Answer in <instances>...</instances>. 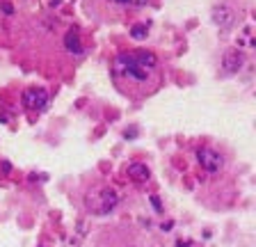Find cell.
I'll list each match as a JSON object with an SVG mask.
<instances>
[{
    "label": "cell",
    "instance_id": "cell-1",
    "mask_svg": "<svg viewBox=\"0 0 256 247\" xmlns=\"http://www.w3.org/2000/svg\"><path fill=\"white\" fill-rule=\"evenodd\" d=\"M110 78L124 96L142 101L162 87L165 69L151 50H122L112 60Z\"/></svg>",
    "mask_w": 256,
    "mask_h": 247
},
{
    "label": "cell",
    "instance_id": "cell-2",
    "mask_svg": "<svg viewBox=\"0 0 256 247\" xmlns=\"http://www.w3.org/2000/svg\"><path fill=\"white\" fill-rule=\"evenodd\" d=\"M119 204V194L110 186H94L85 197V206L92 215H108Z\"/></svg>",
    "mask_w": 256,
    "mask_h": 247
},
{
    "label": "cell",
    "instance_id": "cell-3",
    "mask_svg": "<svg viewBox=\"0 0 256 247\" xmlns=\"http://www.w3.org/2000/svg\"><path fill=\"white\" fill-rule=\"evenodd\" d=\"M103 234H108V245H101V247H160L156 240H151L149 236H140L138 231H124V236H114L110 229H103Z\"/></svg>",
    "mask_w": 256,
    "mask_h": 247
},
{
    "label": "cell",
    "instance_id": "cell-4",
    "mask_svg": "<svg viewBox=\"0 0 256 247\" xmlns=\"http://www.w3.org/2000/svg\"><path fill=\"white\" fill-rule=\"evenodd\" d=\"M197 160H199V165L210 174L220 172V170L224 167V158L220 156L215 149H210V146H202V149H197Z\"/></svg>",
    "mask_w": 256,
    "mask_h": 247
},
{
    "label": "cell",
    "instance_id": "cell-5",
    "mask_svg": "<svg viewBox=\"0 0 256 247\" xmlns=\"http://www.w3.org/2000/svg\"><path fill=\"white\" fill-rule=\"evenodd\" d=\"M23 106L28 110H44L48 106V92L44 87H30L23 92Z\"/></svg>",
    "mask_w": 256,
    "mask_h": 247
},
{
    "label": "cell",
    "instance_id": "cell-6",
    "mask_svg": "<svg viewBox=\"0 0 256 247\" xmlns=\"http://www.w3.org/2000/svg\"><path fill=\"white\" fill-rule=\"evenodd\" d=\"M245 62H247V58L240 48H231L222 55V69H224V74H229V76L238 74V71L245 66Z\"/></svg>",
    "mask_w": 256,
    "mask_h": 247
},
{
    "label": "cell",
    "instance_id": "cell-7",
    "mask_svg": "<svg viewBox=\"0 0 256 247\" xmlns=\"http://www.w3.org/2000/svg\"><path fill=\"white\" fill-rule=\"evenodd\" d=\"M213 21L218 28H222V30H226V28H231L236 23V10L229 5H220L213 10Z\"/></svg>",
    "mask_w": 256,
    "mask_h": 247
},
{
    "label": "cell",
    "instance_id": "cell-8",
    "mask_svg": "<svg viewBox=\"0 0 256 247\" xmlns=\"http://www.w3.org/2000/svg\"><path fill=\"white\" fill-rule=\"evenodd\" d=\"M128 176L133 178V181H149V176H151V172H149V167L144 165V162H130V165H128Z\"/></svg>",
    "mask_w": 256,
    "mask_h": 247
},
{
    "label": "cell",
    "instance_id": "cell-9",
    "mask_svg": "<svg viewBox=\"0 0 256 247\" xmlns=\"http://www.w3.org/2000/svg\"><path fill=\"white\" fill-rule=\"evenodd\" d=\"M106 5L119 7V10H142L149 5V0H103Z\"/></svg>",
    "mask_w": 256,
    "mask_h": 247
},
{
    "label": "cell",
    "instance_id": "cell-10",
    "mask_svg": "<svg viewBox=\"0 0 256 247\" xmlns=\"http://www.w3.org/2000/svg\"><path fill=\"white\" fill-rule=\"evenodd\" d=\"M66 48L74 50V53H80V50H82V46H80V39H78V34H76V32L66 34Z\"/></svg>",
    "mask_w": 256,
    "mask_h": 247
},
{
    "label": "cell",
    "instance_id": "cell-11",
    "mask_svg": "<svg viewBox=\"0 0 256 247\" xmlns=\"http://www.w3.org/2000/svg\"><path fill=\"white\" fill-rule=\"evenodd\" d=\"M133 37L135 39H144V37H146V26H135L133 28Z\"/></svg>",
    "mask_w": 256,
    "mask_h": 247
}]
</instances>
